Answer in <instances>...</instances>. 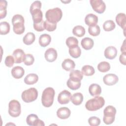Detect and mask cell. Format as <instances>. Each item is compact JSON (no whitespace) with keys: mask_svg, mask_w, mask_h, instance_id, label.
Returning <instances> with one entry per match:
<instances>
[{"mask_svg":"<svg viewBox=\"0 0 126 126\" xmlns=\"http://www.w3.org/2000/svg\"><path fill=\"white\" fill-rule=\"evenodd\" d=\"M67 87L72 90H76L78 89L81 86V81H77L70 79V78L66 83Z\"/></svg>","mask_w":126,"mask_h":126,"instance_id":"cell-30","label":"cell"},{"mask_svg":"<svg viewBox=\"0 0 126 126\" xmlns=\"http://www.w3.org/2000/svg\"><path fill=\"white\" fill-rule=\"evenodd\" d=\"M85 22L86 25L90 26H94L98 22V17L95 15L90 13L87 15L85 18Z\"/></svg>","mask_w":126,"mask_h":126,"instance_id":"cell-16","label":"cell"},{"mask_svg":"<svg viewBox=\"0 0 126 126\" xmlns=\"http://www.w3.org/2000/svg\"><path fill=\"white\" fill-rule=\"evenodd\" d=\"M81 45L84 49L87 50H90L94 46V40L90 37H85L82 39Z\"/></svg>","mask_w":126,"mask_h":126,"instance_id":"cell-23","label":"cell"},{"mask_svg":"<svg viewBox=\"0 0 126 126\" xmlns=\"http://www.w3.org/2000/svg\"><path fill=\"white\" fill-rule=\"evenodd\" d=\"M83 78V74L79 70H72L69 73V78L72 80L81 81Z\"/></svg>","mask_w":126,"mask_h":126,"instance_id":"cell-25","label":"cell"},{"mask_svg":"<svg viewBox=\"0 0 126 126\" xmlns=\"http://www.w3.org/2000/svg\"><path fill=\"white\" fill-rule=\"evenodd\" d=\"M88 32L91 35L93 36H96L100 33V27L97 25L94 26H90L88 28Z\"/></svg>","mask_w":126,"mask_h":126,"instance_id":"cell-37","label":"cell"},{"mask_svg":"<svg viewBox=\"0 0 126 126\" xmlns=\"http://www.w3.org/2000/svg\"><path fill=\"white\" fill-rule=\"evenodd\" d=\"M26 54L24 51L21 49H17L13 52V56L16 63H20L24 61Z\"/></svg>","mask_w":126,"mask_h":126,"instance_id":"cell-14","label":"cell"},{"mask_svg":"<svg viewBox=\"0 0 126 126\" xmlns=\"http://www.w3.org/2000/svg\"><path fill=\"white\" fill-rule=\"evenodd\" d=\"M38 80V76L35 73H30L24 78V82L28 85H33Z\"/></svg>","mask_w":126,"mask_h":126,"instance_id":"cell-24","label":"cell"},{"mask_svg":"<svg viewBox=\"0 0 126 126\" xmlns=\"http://www.w3.org/2000/svg\"><path fill=\"white\" fill-rule=\"evenodd\" d=\"M116 21L118 25L123 29L125 31L126 24V14L124 13H120L118 14L116 17Z\"/></svg>","mask_w":126,"mask_h":126,"instance_id":"cell-21","label":"cell"},{"mask_svg":"<svg viewBox=\"0 0 126 126\" xmlns=\"http://www.w3.org/2000/svg\"><path fill=\"white\" fill-rule=\"evenodd\" d=\"M71 94L68 91L64 90L62 91L58 95V101L61 104L68 103L71 99Z\"/></svg>","mask_w":126,"mask_h":126,"instance_id":"cell-10","label":"cell"},{"mask_svg":"<svg viewBox=\"0 0 126 126\" xmlns=\"http://www.w3.org/2000/svg\"><path fill=\"white\" fill-rule=\"evenodd\" d=\"M51 41V36L46 33L41 34L39 38V44L41 47H46L48 46Z\"/></svg>","mask_w":126,"mask_h":126,"instance_id":"cell-19","label":"cell"},{"mask_svg":"<svg viewBox=\"0 0 126 126\" xmlns=\"http://www.w3.org/2000/svg\"><path fill=\"white\" fill-rule=\"evenodd\" d=\"M116 27V25L114 22L112 20H107L103 25V28L104 31L106 32H109L113 30Z\"/></svg>","mask_w":126,"mask_h":126,"instance_id":"cell-34","label":"cell"},{"mask_svg":"<svg viewBox=\"0 0 126 126\" xmlns=\"http://www.w3.org/2000/svg\"><path fill=\"white\" fill-rule=\"evenodd\" d=\"M65 43L69 48L78 46V39L73 36H70L68 37L66 40Z\"/></svg>","mask_w":126,"mask_h":126,"instance_id":"cell-35","label":"cell"},{"mask_svg":"<svg viewBox=\"0 0 126 126\" xmlns=\"http://www.w3.org/2000/svg\"><path fill=\"white\" fill-rule=\"evenodd\" d=\"M69 53L73 58H79L81 54V50L79 46H77L71 48H69Z\"/></svg>","mask_w":126,"mask_h":126,"instance_id":"cell-31","label":"cell"},{"mask_svg":"<svg viewBox=\"0 0 126 126\" xmlns=\"http://www.w3.org/2000/svg\"><path fill=\"white\" fill-rule=\"evenodd\" d=\"M14 62H15V59L13 56H12L10 55L7 56L4 61V63L5 65L8 67H12L13 65Z\"/></svg>","mask_w":126,"mask_h":126,"instance_id":"cell-42","label":"cell"},{"mask_svg":"<svg viewBox=\"0 0 126 126\" xmlns=\"http://www.w3.org/2000/svg\"><path fill=\"white\" fill-rule=\"evenodd\" d=\"M62 66L65 70L69 71L72 70L75 68V63L72 60L70 59H66L63 62Z\"/></svg>","mask_w":126,"mask_h":126,"instance_id":"cell-20","label":"cell"},{"mask_svg":"<svg viewBox=\"0 0 126 126\" xmlns=\"http://www.w3.org/2000/svg\"><path fill=\"white\" fill-rule=\"evenodd\" d=\"M63 12L59 7H56L48 10L45 13L46 20L51 23H57L62 18Z\"/></svg>","mask_w":126,"mask_h":126,"instance_id":"cell-4","label":"cell"},{"mask_svg":"<svg viewBox=\"0 0 126 126\" xmlns=\"http://www.w3.org/2000/svg\"><path fill=\"white\" fill-rule=\"evenodd\" d=\"M27 124L31 126H44L45 124L43 122L39 120L37 116L34 114H32L28 116L26 119Z\"/></svg>","mask_w":126,"mask_h":126,"instance_id":"cell-9","label":"cell"},{"mask_svg":"<svg viewBox=\"0 0 126 126\" xmlns=\"http://www.w3.org/2000/svg\"><path fill=\"white\" fill-rule=\"evenodd\" d=\"M45 29L48 32H53L56 29L57 23H51L48 22L47 20L45 21Z\"/></svg>","mask_w":126,"mask_h":126,"instance_id":"cell-40","label":"cell"},{"mask_svg":"<svg viewBox=\"0 0 126 126\" xmlns=\"http://www.w3.org/2000/svg\"><path fill=\"white\" fill-rule=\"evenodd\" d=\"M37 96L38 92L34 88H31L25 90L22 92L21 95L22 100L26 103H30L35 100Z\"/></svg>","mask_w":126,"mask_h":126,"instance_id":"cell-6","label":"cell"},{"mask_svg":"<svg viewBox=\"0 0 126 126\" xmlns=\"http://www.w3.org/2000/svg\"><path fill=\"white\" fill-rule=\"evenodd\" d=\"M104 83L108 86H112L116 84L119 81L118 77L112 73H109L105 75L103 78Z\"/></svg>","mask_w":126,"mask_h":126,"instance_id":"cell-11","label":"cell"},{"mask_svg":"<svg viewBox=\"0 0 126 126\" xmlns=\"http://www.w3.org/2000/svg\"><path fill=\"white\" fill-rule=\"evenodd\" d=\"M41 2L40 1L36 0L34 1L31 5L30 11V12H32V11L37 9H41Z\"/></svg>","mask_w":126,"mask_h":126,"instance_id":"cell-43","label":"cell"},{"mask_svg":"<svg viewBox=\"0 0 126 126\" xmlns=\"http://www.w3.org/2000/svg\"><path fill=\"white\" fill-rule=\"evenodd\" d=\"M121 51L122 53H126V45H125V40L124 41L123 44L121 46Z\"/></svg>","mask_w":126,"mask_h":126,"instance_id":"cell-45","label":"cell"},{"mask_svg":"<svg viewBox=\"0 0 126 126\" xmlns=\"http://www.w3.org/2000/svg\"><path fill=\"white\" fill-rule=\"evenodd\" d=\"M81 72L83 74L86 76H92L94 73L95 70L92 66L90 65H85L82 67Z\"/></svg>","mask_w":126,"mask_h":126,"instance_id":"cell-29","label":"cell"},{"mask_svg":"<svg viewBox=\"0 0 126 126\" xmlns=\"http://www.w3.org/2000/svg\"><path fill=\"white\" fill-rule=\"evenodd\" d=\"M126 53H122V54H121L120 58H119V60H120V63L124 65L126 64Z\"/></svg>","mask_w":126,"mask_h":126,"instance_id":"cell-44","label":"cell"},{"mask_svg":"<svg viewBox=\"0 0 126 126\" xmlns=\"http://www.w3.org/2000/svg\"><path fill=\"white\" fill-rule=\"evenodd\" d=\"M30 13L32 14L33 23H39L42 21L43 14L40 9H35Z\"/></svg>","mask_w":126,"mask_h":126,"instance_id":"cell-18","label":"cell"},{"mask_svg":"<svg viewBox=\"0 0 126 126\" xmlns=\"http://www.w3.org/2000/svg\"><path fill=\"white\" fill-rule=\"evenodd\" d=\"M104 54V56L106 59L113 60L117 56V50L115 47L110 46L105 49Z\"/></svg>","mask_w":126,"mask_h":126,"instance_id":"cell-13","label":"cell"},{"mask_svg":"<svg viewBox=\"0 0 126 126\" xmlns=\"http://www.w3.org/2000/svg\"><path fill=\"white\" fill-rule=\"evenodd\" d=\"M89 91L92 96H98L101 93V88L98 84H92L89 86Z\"/></svg>","mask_w":126,"mask_h":126,"instance_id":"cell-22","label":"cell"},{"mask_svg":"<svg viewBox=\"0 0 126 126\" xmlns=\"http://www.w3.org/2000/svg\"><path fill=\"white\" fill-rule=\"evenodd\" d=\"M11 74L12 76L16 79L22 78L25 73V70L23 68L20 66L14 67L11 70Z\"/></svg>","mask_w":126,"mask_h":126,"instance_id":"cell-17","label":"cell"},{"mask_svg":"<svg viewBox=\"0 0 126 126\" xmlns=\"http://www.w3.org/2000/svg\"><path fill=\"white\" fill-rule=\"evenodd\" d=\"M116 113V109L114 106L112 105L107 106L103 111V122L106 125L112 124L115 120Z\"/></svg>","mask_w":126,"mask_h":126,"instance_id":"cell-5","label":"cell"},{"mask_svg":"<svg viewBox=\"0 0 126 126\" xmlns=\"http://www.w3.org/2000/svg\"><path fill=\"white\" fill-rule=\"evenodd\" d=\"M105 104V100L102 96H96L88 100L86 104V108L90 111H96L102 108Z\"/></svg>","mask_w":126,"mask_h":126,"instance_id":"cell-1","label":"cell"},{"mask_svg":"<svg viewBox=\"0 0 126 126\" xmlns=\"http://www.w3.org/2000/svg\"><path fill=\"white\" fill-rule=\"evenodd\" d=\"M93 10L96 12L103 13L106 8V5L104 1L101 0H91L90 1Z\"/></svg>","mask_w":126,"mask_h":126,"instance_id":"cell-8","label":"cell"},{"mask_svg":"<svg viewBox=\"0 0 126 126\" xmlns=\"http://www.w3.org/2000/svg\"><path fill=\"white\" fill-rule=\"evenodd\" d=\"M97 69L100 72H106L110 70V65L109 63L107 62H101L98 64Z\"/></svg>","mask_w":126,"mask_h":126,"instance_id":"cell-33","label":"cell"},{"mask_svg":"<svg viewBox=\"0 0 126 126\" xmlns=\"http://www.w3.org/2000/svg\"><path fill=\"white\" fill-rule=\"evenodd\" d=\"M72 33L75 36L80 37L85 35V29L83 26L78 25L74 27L72 30Z\"/></svg>","mask_w":126,"mask_h":126,"instance_id":"cell-28","label":"cell"},{"mask_svg":"<svg viewBox=\"0 0 126 126\" xmlns=\"http://www.w3.org/2000/svg\"><path fill=\"white\" fill-rule=\"evenodd\" d=\"M7 4V3L6 0H1L0 1V15L1 19L4 18L6 15Z\"/></svg>","mask_w":126,"mask_h":126,"instance_id":"cell-36","label":"cell"},{"mask_svg":"<svg viewBox=\"0 0 126 126\" xmlns=\"http://www.w3.org/2000/svg\"><path fill=\"white\" fill-rule=\"evenodd\" d=\"M70 100L73 104L80 105L83 100V95L81 93H76L71 96Z\"/></svg>","mask_w":126,"mask_h":126,"instance_id":"cell-26","label":"cell"},{"mask_svg":"<svg viewBox=\"0 0 126 126\" xmlns=\"http://www.w3.org/2000/svg\"><path fill=\"white\" fill-rule=\"evenodd\" d=\"M71 111L69 108L65 107H61L57 111V115L61 119H66L70 116Z\"/></svg>","mask_w":126,"mask_h":126,"instance_id":"cell-15","label":"cell"},{"mask_svg":"<svg viewBox=\"0 0 126 126\" xmlns=\"http://www.w3.org/2000/svg\"><path fill=\"white\" fill-rule=\"evenodd\" d=\"M21 104L17 100H11L8 104V113L12 117H17L21 114Z\"/></svg>","mask_w":126,"mask_h":126,"instance_id":"cell-7","label":"cell"},{"mask_svg":"<svg viewBox=\"0 0 126 126\" xmlns=\"http://www.w3.org/2000/svg\"><path fill=\"white\" fill-rule=\"evenodd\" d=\"M34 61V58L32 54H27L26 55L23 62L25 65H31L33 64Z\"/></svg>","mask_w":126,"mask_h":126,"instance_id":"cell-38","label":"cell"},{"mask_svg":"<svg viewBox=\"0 0 126 126\" xmlns=\"http://www.w3.org/2000/svg\"><path fill=\"white\" fill-rule=\"evenodd\" d=\"M10 31V25L7 22H1L0 23V34L5 35L9 33Z\"/></svg>","mask_w":126,"mask_h":126,"instance_id":"cell-32","label":"cell"},{"mask_svg":"<svg viewBox=\"0 0 126 126\" xmlns=\"http://www.w3.org/2000/svg\"><path fill=\"white\" fill-rule=\"evenodd\" d=\"M35 39V36L33 32H28L26 34L23 39L24 44L27 45H30L33 43Z\"/></svg>","mask_w":126,"mask_h":126,"instance_id":"cell-27","label":"cell"},{"mask_svg":"<svg viewBox=\"0 0 126 126\" xmlns=\"http://www.w3.org/2000/svg\"><path fill=\"white\" fill-rule=\"evenodd\" d=\"M33 28L37 32H42L45 29V21L42 20L41 22L37 23H33Z\"/></svg>","mask_w":126,"mask_h":126,"instance_id":"cell-39","label":"cell"},{"mask_svg":"<svg viewBox=\"0 0 126 126\" xmlns=\"http://www.w3.org/2000/svg\"><path fill=\"white\" fill-rule=\"evenodd\" d=\"M12 24L13 26V30L17 34H21L25 32L24 18L21 15L16 14L12 18Z\"/></svg>","mask_w":126,"mask_h":126,"instance_id":"cell-3","label":"cell"},{"mask_svg":"<svg viewBox=\"0 0 126 126\" xmlns=\"http://www.w3.org/2000/svg\"><path fill=\"white\" fill-rule=\"evenodd\" d=\"M57 51L53 48L48 49L44 54L45 58L48 62H53L55 61L57 59Z\"/></svg>","mask_w":126,"mask_h":126,"instance_id":"cell-12","label":"cell"},{"mask_svg":"<svg viewBox=\"0 0 126 126\" xmlns=\"http://www.w3.org/2000/svg\"><path fill=\"white\" fill-rule=\"evenodd\" d=\"M55 94V90L51 87H48L44 89L41 96V102L43 106L45 107L51 106L54 101Z\"/></svg>","mask_w":126,"mask_h":126,"instance_id":"cell-2","label":"cell"},{"mask_svg":"<svg viewBox=\"0 0 126 126\" xmlns=\"http://www.w3.org/2000/svg\"><path fill=\"white\" fill-rule=\"evenodd\" d=\"M88 123L91 126H97L100 124V120L96 117L93 116L88 119Z\"/></svg>","mask_w":126,"mask_h":126,"instance_id":"cell-41","label":"cell"}]
</instances>
